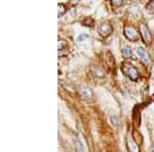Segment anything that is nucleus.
I'll use <instances>...</instances> for the list:
<instances>
[{"mask_svg":"<svg viewBox=\"0 0 154 152\" xmlns=\"http://www.w3.org/2000/svg\"><path fill=\"white\" fill-rule=\"evenodd\" d=\"M80 93H81V95H82V97L84 99H91V88H88V86H81Z\"/></svg>","mask_w":154,"mask_h":152,"instance_id":"0eeeda50","label":"nucleus"},{"mask_svg":"<svg viewBox=\"0 0 154 152\" xmlns=\"http://www.w3.org/2000/svg\"><path fill=\"white\" fill-rule=\"evenodd\" d=\"M82 24L86 27H91L94 25V20L91 18H86L84 21H82Z\"/></svg>","mask_w":154,"mask_h":152,"instance_id":"9b49d317","label":"nucleus"},{"mask_svg":"<svg viewBox=\"0 0 154 152\" xmlns=\"http://www.w3.org/2000/svg\"><path fill=\"white\" fill-rule=\"evenodd\" d=\"M151 152H154V151H151Z\"/></svg>","mask_w":154,"mask_h":152,"instance_id":"dca6fc26","label":"nucleus"},{"mask_svg":"<svg viewBox=\"0 0 154 152\" xmlns=\"http://www.w3.org/2000/svg\"><path fill=\"white\" fill-rule=\"evenodd\" d=\"M111 4L113 6H121L123 4V0H111Z\"/></svg>","mask_w":154,"mask_h":152,"instance_id":"ddd939ff","label":"nucleus"},{"mask_svg":"<svg viewBox=\"0 0 154 152\" xmlns=\"http://www.w3.org/2000/svg\"><path fill=\"white\" fill-rule=\"evenodd\" d=\"M146 9H147V11L149 14H154V0L150 1L147 5H146Z\"/></svg>","mask_w":154,"mask_h":152,"instance_id":"9d476101","label":"nucleus"},{"mask_svg":"<svg viewBox=\"0 0 154 152\" xmlns=\"http://www.w3.org/2000/svg\"><path fill=\"white\" fill-rule=\"evenodd\" d=\"M88 35H86V34H81V35L79 36L78 38H77V41L80 42L81 40H82V39H85V38H88Z\"/></svg>","mask_w":154,"mask_h":152,"instance_id":"2eb2a0df","label":"nucleus"},{"mask_svg":"<svg viewBox=\"0 0 154 152\" xmlns=\"http://www.w3.org/2000/svg\"><path fill=\"white\" fill-rule=\"evenodd\" d=\"M123 72H125V75L130 79H131V80H137V79L139 78V76H140L139 71L137 70V68H135L134 66H131V65L125 66V68L123 69Z\"/></svg>","mask_w":154,"mask_h":152,"instance_id":"f257e3e1","label":"nucleus"},{"mask_svg":"<svg viewBox=\"0 0 154 152\" xmlns=\"http://www.w3.org/2000/svg\"><path fill=\"white\" fill-rule=\"evenodd\" d=\"M58 7H59V14H58V16H59V18H60V17H62L66 12V7H65V5H64L63 3H59L58 4Z\"/></svg>","mask_w":154,"mask_h":152,"instance_id":"1a4fd4ad","label":"nucleus"},{"mask_svg":"<svg viewBox=\"0 0 154 152\" xmlns=\"http://www.w3.org/2000/svg\"><path fill=\"white\" fill-rule=\"evenodd\" d=\"M123 32H125V35L128 39H130V40H137L138 39V32H137V30L135 28H133V27H126V28L123 29Z\"/></svg>","mask_w":154,"mask_h":152,"instance_id":"20e7f679","label":"nucleus"},{"mask_svg":"<svg viewBox=\"0 0 154 152\" xmlns=\"http://www.w3.org/2000/svg\"><path fill=\"white\" fill-rule=\"evenodd\" d=\"M113 31V28L111 26V24L109 23H103L102 25H100V27L98 28V32L101 36L106 37L108 35H110Z\"/></svg>","mask_w":154,"mask_h":152,"instance_id":"7ed1b4c3","label":"nucleus"},{"mask_svg":"<svg viewBox=\"0 0 154 152\" xmlns=\"http://www.w3.org/2000/svg\"><path fill=\"white\" fill-rule=\"evenodd\" d=\"M74 146H75V149L77 152H84V146L83 144L81 143V141L78 139L77 136H74Z\"/></svg>","mask_w":154,"mask_h":152,"instance_id":"423d86ee","label":"nucleus"},{"mask_svg":"<svg viewBox=\"0 0 154 152\" xmlns=\"http://www.w3.org/2000/svg\"><path fill=\"white\" fill-rule=\"evenodd\" d=\"M122 56L125 57V59H128L131 57V51L128 46H125L122 48Z\"/></svg>","mask_w":154,"mask_h":152,"instance_id":"6e6552de","label":"nucleus"},{"mask_svg":"<svg viewBox=\"0 0 154 152\" xmlns=\"http://www.w3.org/2000/svg\"><path fill=\"white\" fill-rule=\"evenodd\" d=\"M137 54H138L139 58H140L142 61L144 62L145 64H150L151 60H150V56L148 54L147 51H145L144 48H142V47H138V49H137Z\"/></svg>","mask_w":154,"mask_h":152,"instance_id":"39448f33","label":"nucleus"},{"mask_svg":"<svg viewBox=\"0 0 154 152\" xmlns=\"http://www.w3.org/2000/svg\"><path fill=\"white\" fill-rule=\"evenodd\" d=\"M110 120H111V123H112V124L114 126H118L119 123H120V120H119V118L117 116H111Z\"/></svg>","mask_w":154,"mask_h":152,"instance_id":"f8f14e48","label":"nucleus"},{"mask_svg":"<svg viewBox=\"0 0 154 152\" xmlns=\"http://www.w3.org/2000/svg\"><path fill=\"white\" fill-rule=\"evenodd\" d=\"M66 42L63 40V39H60L59 38V51H63L64 48L66 47Z\"/></svg>","mask_w":154,"mask_h":152,"instance_id":"4468645a","label":"nucleus"},{"mask_svg":"<svg viewBox=\"0 0 154 152\" xmlns=\"http://www.w3.org/2000/svg\"><path fill=\"white\" fill-rule=\"evenodd\" d=\"M140 32H141V36L145 44H149L151 41V33L149 31L148 27L146 26V24H142L140 26Z\"/></svg>","mask_w":154,"mask_h":152,"instance_id":"f03ea898","label":"nucleus"}]
</instances>
